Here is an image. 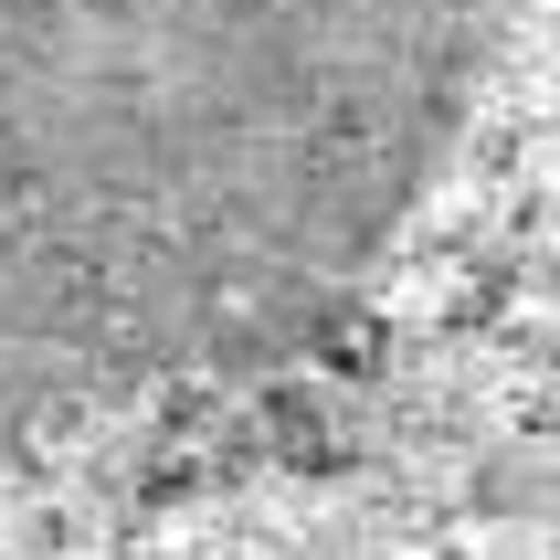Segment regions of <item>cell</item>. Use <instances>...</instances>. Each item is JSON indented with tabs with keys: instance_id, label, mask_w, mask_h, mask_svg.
Returning a JSON list of instances; mask_svg holds the SVG:
<instances>
[{
	"instance_id": "6da1fadb",
	"label": "cell",
	"mask_w": 560,
	"mask_h": 560,
	"mask_svg": "<svg viewBox=\"0 0 560 560\" xmlns=\"http://www.w3.org/2000/svg\"><path fill=\"white\" fill-rule=\"evenodd\" d=\"M508 0H0V476L276 381L371 296Z\"/></svg>"
}]
</instances>
